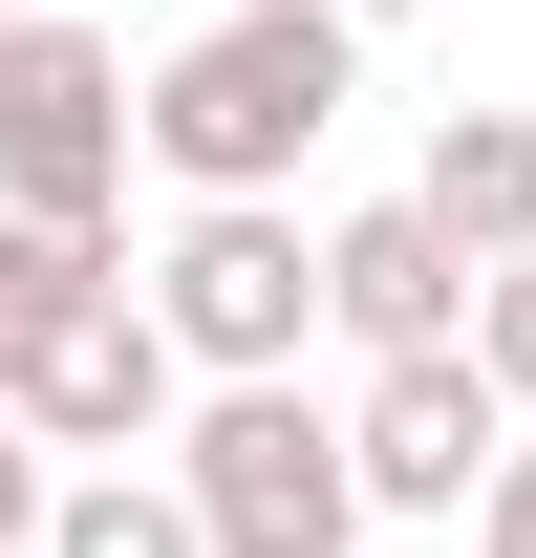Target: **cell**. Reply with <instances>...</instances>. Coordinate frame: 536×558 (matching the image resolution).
<instances>
[{"instance_id": "cell-1", "label": "cell", "mask_w": 536, "mask_h": 558, "mask_svg": "<svg viewBox=\"0 0 536 558\" xmlns=\"http://www.w3.org/2000/svg\"><path fill=\"white\" fill-rule=\"evenodd\" d=\"M343 86H365V44H343L322 0H215L194 44L130 86V150L172 172V194H301V150L343 130Z\"/></svg>"}, {"instance_id": "cell-2", "label": "cell", "mask_w": 536, "mask_h": 558, "mask_svg": "<svg viewBox=\"0 0 536 558\" xmlns=\"http://www.w3.org/2000/svg\"><path fill=\"white\" fill-rule=\"evenodd\" d=\"M150 473H172L194 558H343V537H365V473H343V409H301V387H194Z\"/></svg>"}, {"instance_id": "cell-3", "label": "cell", "mask_w": 536, "mask_h": 558, "mask_svg": "<svg viewBox=\"0 0 536 558\" xmlns=\"http://www.w3.org/2000/svg\"><path fill=\"white\" fill-rule=\"evenodd\" d=\"M0 215L22 236H130V44L108 22H0Z\"/></svg>"}, {"instance_id": "cell-4", "label": "cell", "mask_w": 536, "mask_h": 558, "mask_svg": "<svg viewBox=\"0 0 536 558\" xmlns=\"http://www.w3.org/2000/svg\"><path fill=\"white\" fill-rule=\"evenodd\" d=\"M150 301V344L194 365V387H301V323H322V236L279 194H215V215H172V258L130 279Z\"/></svg>"}, {"instance_id": "cell-5", "label": "cell", "mask_w": 536, "mask_h": 558, "mask_svg": "<svg viewBox=\"0 0 536 558\" xmlns=\"http://www.w3.org/2000/svg\"><path fill=\"white\" fill-rule=\"evenodd\" d=\"M0 409L44 429V473H150V451H172V409H194V365L150 344V301L108 279V301H86V323H65L44 365H22Z\"/></svg>"}, {"instance_id": "cell-6", "label": "cell", "mask_w": 536, "mask_h": 558, "mask_svg": "<svg viewBox=\"0 0 536 558\" xmlns=\"http://www.w3.org/2000/svg\"><path fill=\"white\" fill-rule=\"evenodd\" d=\"M494 451H515V409L472 387V344L365 365V409H343V473H365V515H472V494H494Z\"/></svg>"}, {"instance_id": "cell-7", "label": "cell", "mask_w": 536, "mask_h": 558, "mask_svg": "<svg viewBox=\"0 0 536 558\" xmlns=\"http://www.w3.org/2000/svg\"><path fill=\"white\" fill-rule=\"evenodd\" d=\"M322 323H343L365 365H429V344H472V258H451L407 194H365V215H322Z\"/></svg>"}, {"instance_id": "cell-8", "label": "cell", "mask_w": 536, "mask_h": 558, "mask_svg": "<svg viewBox=\"0 0 536 558\" xmlns=\"http://www.w3.org/2000/svg\"><path fill=\"white\" fill-rule=\"evenodd\" d=\"M407 215H429L472 279L536 258V108H451V130H429V172H407Z\"/></svg>"}, {"instance_id": "cell-9", "label": "cell", "mask_w": 536, "mask_h": 558, "mask_svg": "<svg viewBox=\"0 0 536 558\" xmlns=\"http://www.w3.org/2000/svg\"><path fill=\"white\" fill-rule=\"evenodd\" d=\"M108 279H130V236H22V215H0V387H22V365L65 344V323L108 301Z\"/></svg>"}, {"instance_id": "cell-10", "label": "cell", "mask_w": 536, "mask_h": 558, "mask_svg": "<svg viewBox=\"0 0 536 558\" xmlns=\"http://www.w3.org/2000/svg\"><path fill=\"white\" fill-rule=\"evenodd\" d=\"M44 558H194V515H172V473H65L44 494Z\"/></svg>"}, {"instance_id": "cell-11", "label": "cell", "mask_w": 536, "mask_h": 558, "mask_svg": "<svg viewBox=\"0 0 536 558\" xmlns=\"http://www.w3.org/2000/svg\"><path fill=\"white\" fill-rule=\"evenodd\" d=\"M472 387L536 429V258H494V279H472Z\"/></svg>"}, {"instance_id": "cell-12", "label": "cell", "mask_w": 536, "mask_h": 558, "mask_svg": "<svg viewBox=\"0 0 536 558\" xmlns=\"http://www.w3.org/2000/svg\"><path fill=\"white\" fill-rule=\"evenodd\" d=\"M44 494H65V473H44V429L0 409V558H44Z\"/></svg>"}, {"instance_id": "cell-13", "label": "cell", "mask_w": 536, "mask_h": 558, "mask_svg": "<svg viewBox=\"0 0 536 558\" xmlns=\"http://www.w3.org/2000/svg\"><path fill=\"white\" fill-rule=\"evenodd\" d=\"M472 558H536V429L494 451V494H472Z\"/></svg>"}, {"instance_id": "cell-14", "label": "cell", "mask_w": 536, "mask_h": 558, "mask_svg": "<svg viewBox=\"0 0 536 558\" xmlns=\"http://www.w3.org/2000/svg\"><path fill=\"white\" fill-rule=\"evenodd\" d=\"M322 22H343V44H387V22H429V0H322Z\"/></svg>"}, {"instance_id": "cell-15", "label": "cell", "mask_w": 536, "mask_h": 558, "mask_svg": "<svg viewBox=\"0 0 536 558\" xmlns=\"http://www.w3.org/2000/svg\"><path fill=\"white\" fill-rule=\"evenodd\" d=\"M0 22H65V0H0Z\"/></svg>"}]
</instances>
